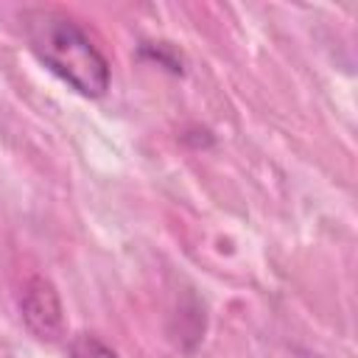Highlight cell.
Segmentation results:
<instances>
[{"label": "cell", "instance_id": "7a4b0ae2", "mask_svg": "<svg viewBox=\"0 0 358 358\" xmlns=\"http://www.w3.org/2000/svg\"><path fill=\"white\" fill-rule=\"evenodd\" d=\"M20 310L25 327L39 341H59L64 333V308L59 291L45 277H31L20 296Z\"/></svg>", "mask_w": 358, "mask_h": 358}, {"label": "cell", "instance_id": "6da1fadb", "mask_svg": "<svg viewBox=\"0 0 358 358\" xmlns=\"http://www.w3.org/2000/svg\"><path fill=\"white\" fill-rule=\"evenodd\" d=\"M22 22L28 48L53 76L84 98H101L109 90V62L73 17L53 8H31Z\"/></svg>", "mask_w": 358, "mask_h": 358}, {"label": "cell", "instance_id": "3957f363", "mask_svg": "<svg viewBox=\"0 0 358 358\" xmlns=\"http://www.w3.org/2000/svg\"><path fill=\"white\" fill-rule=\"evenodd\" d=\"M70 358H117L112 347H106L98 336L92 333H78L70 341Z\"/></svg>", "mask_w": 358, "mask_h": 358}]
</instances>
